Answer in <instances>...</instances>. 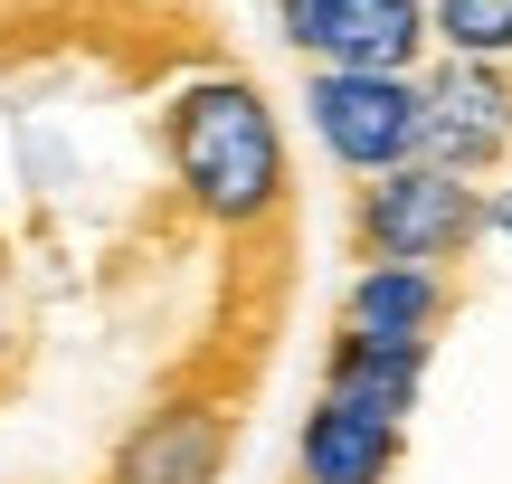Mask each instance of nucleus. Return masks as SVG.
Masks as SVG:
<instances>
[{
    "label": "nucleus",
    "instance_id": "7",
    "mask_svg": "<svg viewBox=\"0 0 512 484\" xmlns=\"http://www.w3.org/2000/svg\"><path fill=\"white\" fill-rule=\"evenodd\" d=\"M456 304H465V276H446V266H361L332 333L399 342V352H437V333L456 323Z\"/></svg>",
    "mask_w": 512,
    "mask_h": 484
},
{
    "label": "nucleus",
    "instance_id": "4",
    "mask_svg": "<svg viewBox=\"0 0 512 484\" xmlns=\"http://www.w3.org/2000/svg\"><path fill=\"white\" fill-rule=\"evenodd\" d=\"M275 29L313 76H408L427 57V0H275Z\"/></svg>",
    "mask_w": 512,
    "mask_h": 484
},
{
    "label": "nucleus",
    "instance_id": "3",
    "mask_svg": "<svg viewBox=\"0 0 512 484\" xmlns=\"http://www.w3.org/2000/svg\"><path fill=\"white\" fill-rule=\"evenodd\" d=\"M418 162L484 181L512 162V67L494 57H437L418 76Z\"/></svg>",
    "mask_w": 512,
    "mask_h": 484
},
{
    "label": "nucleus",
    "instance_id": "1",
    "mask_svg": "<svg viewBox=\"0 0 512 484\" xmlns=\"http://www.w3.org/2000/svg\"><path fill=\"white\" fill-rule=\"evenodd\" d=\"M162 152L181 200L228 238H256L266 219H285V133H275L266 95L247 76H190L162 114Z\"/></svg>",
    "mask_w": 512,
    "mask_h": 484
},
{
    "label": "nucleus",
    "instance_id": "10",
    "mask_svg": "<svg viewBox=\"0 0 512 484\" xmlns=\"http://www.w3.org/2000/svg\"><path fill=\"white\" fill-rule=\"evenodd\" d=\"M427 38L446 57H494V67H512V0H427Z\"/></svg>",
    "mask_w": 512,
    "mask_h": 484
},
{
    "label": "nucleus",
    "instance_id": "11",
    "mask_svg": "<svg viewBox=\"0 0 512 484\" xmlns=\"http://www.w3.org/2000/svg\"><path fill=\"white\" fill-rule=\"evenodd\" d=\"M494 228H503V238H512V190H494Z\"/></svg>",
    "mask_w": 512,
    "mask_h": 484
},
{
    "label": "nucleus",
    "instance_id": "2",
    "mask_svg": "<svg viewBox=\"0 0 512 484\" xmlns=\"http://www.w3.org/2000/svg\"><path fill=\"white\" fill-rule=\"evenodd\" d=\"M475 238H494V200L475 181H456V171H437V162L380 171L351 200V247L370 266H446L456 276L475 257Z\"/></svg>",
    "mask_w": 512,
    "mask_h": 484
},
{
    "label": "nucleus",
    "instance_id": "9",
    "mask_svg": "<svg viewBox=\"0 0 512 484\" xmlns=\"http://www.w3.org/2000/svg\"><path fill=\"white\" fill-rule=\"evenodd\" d=\"M323 390H332V399H351V409H370V418H399V428H408V409H418V390H427V352H399V342H351V333H332Z\"/></svg>",
    "mask_w": 512,
    "mask_h": 484
},
{
    "label": "nucleus",
    "instance_id": "8",
    "mask_svg": "<svg viewBox=\"0 0 512 484\" xmlns=\"http://www.w3.org/2000/svg\"><path fill=\"white\" fill-rule=\"evenodd\" d=\"M399 456H408L399 418H370V409L323 390L304 409V437H294V484H389Z\"/></svg>",
    "mask_w": 512,
    "mask_h": 484
},
{
    "label": "nucleus",
    "instance_id": "5",
    "mask_svg": "<svg viewBox=\"0 0 512 484\" xmlns=\"http://www.w3.org/2000/svg\"><path fill=\"white\" fill-rule=\"evenodd\" d=\"M238 456V390H171L124 428L105 484H219Z\"/></svg>",
    "mask_w": 512,
    "mask_h": 484
},
{
    "label": "nucleus",
    "instance_id": "6",
    "mask_svg": "<svg viewBox=\"0 0 512 484\" xmlns=\"http://www.w3.org/2000/svg\"><path fill=\"white\" fill-rule=\"evenodd\" d=\"M304 114L323 133V152L361 181L418 162V76H313Z\"/></svg>",
    "mask_w": 512,
    "mask_h": 484
}]
</instances>
